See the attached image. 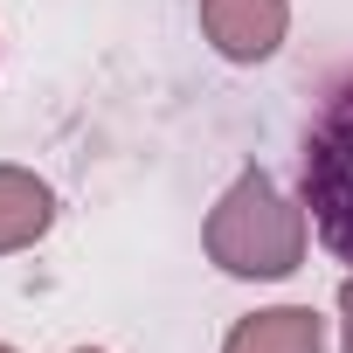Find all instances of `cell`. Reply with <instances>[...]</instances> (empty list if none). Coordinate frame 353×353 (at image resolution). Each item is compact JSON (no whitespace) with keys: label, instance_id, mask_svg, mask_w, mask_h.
I'll return each mask as SVG.
<instances>
[{"label":"cell","instance_id":"cell-1","mask_svg":"<svg viewBox=\"0 0 353 353\" xmlns=\"http://www.w3.org/2000/svg\"><path fill=\"white\" fill-rule=\"evenodd\" d=\"M305 243H312V215L305 201H291L263 166H243L236 181L222 188V201L208 208V229H201V250L222 277H291L305 263Z\"/></svg>","mask_w":353,"mask_h":353},{"label":"cell","instance_id":"cell-2","mask_svg":"<svg viewBox=\"0 0 353 353\" xmlns=\"http://www.w3.org/2000/svg\"><path fill=\"white\" fill-rule=\"evenodd\" d=\"M298 194H305V215H312L319 243L339 263H353V70L325 83V97L305 125Z\"/></svg>","mask_w":353,"mask_h":353},{"label":"cell","instance_id":"cell-3","mask_svg":"<svg viewBox=\"0 0 353 353\" xmlns=\"http://www.w3.org/2000/svg\"><path fill=\"white\" fill-rule=\"evenodd\" d=\"M201 35L222 63H270L291 35V0H201Z\"/></svg>","mask_w":353,"mask_h":353},{"label":"cell","instance_id":"cell-4","mask_svg":"<svg viewBox=\"0 0 353 353\" xmlns=\"http://www.w3.org/2000/svg\"><path fill=\"white\" fill-rule=\"evenodd\" d=\"M222 353H325V319L312 305H270L236 319Z\"/></svg>","mask_w":353,"mask_h":353},{"label":"cell","instance_id":"cell-5","mask_svg":"<svg viewBox=\"0 0 353 353\" xmlns=\"http://www.w3.org/2000/svg\"><path fill=\"white\" fill-rule=\"evenodd\" d=\"M56 222V188L28 166H0V256L35 250Z\"/></svg>","mask_w":353,"mask_h":353},{"label":"cell","instance_id":"cell-6","mask_svg":"<svg viewBox=\"0 0 353 353\" xmlns=\"http://www.w3.org/2000/svg\"><path fill=\"white\" fill-rule=\"evenodd\" d=\"M339 353H353V277L339 284Z\"/></svg>","mask_w":353,"mask_h":353},{"label":"cell","instance_id":"cell-7","mask_svg":"<svg viewBox=\"0 0 353 353\" xmlns=\"http://www.w3.org/2000/svg\"><path fill=\"white\" fill-rule=\"evenodd\" d=\"M77 353H104V346H77Z\"/></svg>","mask_w":353,"mask_h":353},{"label":"cell","instance_id":"cell-8","mask_svg":"<svg viewBox=\"0 0 353 353\" xmlns=\"http://www.w3.org/2000/svg\"><path fill=\"white\" fill-rule=\"evenodd\" d=\"M0 353H14V346H0Z\"/></svg>","mask_w":353,"mask_h":353}]
</instances>
